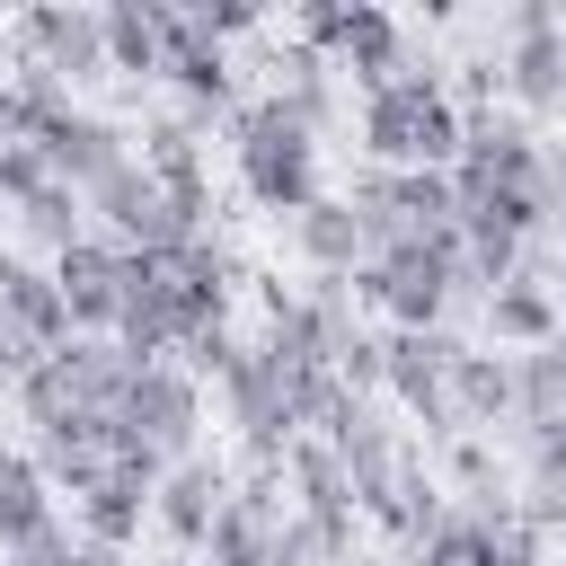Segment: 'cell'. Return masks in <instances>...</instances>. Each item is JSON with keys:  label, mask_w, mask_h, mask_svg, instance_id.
<instances>
[{"label": "cell", "mask_w": 566, "mask_h": 566, "mask_svg": "<svg viewBox=\"0 0 566 566\" xmlns=\"http://www.w3.org/2000/svg\"><path fill=\"white\" fill-rule=\"evenodd\" d=\"M230 168H239V195L274 221H292L301 203H318V133H301L274 97H239L230 106Z\"/></svg>", "instance_id": "6da1fadb"}, {"label": "cell", "mask_w": 566, "mask_h": 566, "mask_svg": "<svg viewBox=\"0 0 566 566\" xmlns=\"http://www.w3.org/2000/svg\"><path fill=\"white\" fill-rule=\"evenodd\" d=\"M460 150V106L442 88V71H398L380 88H363V159L371 168H451Z\"/></svg>", "instance_id": "7a4b0ae2"}, {"label": "cell", "mask_w": 566, "mask_h": 566, "mask_svg": "<svg viewBox=\"0 0 566 566\" xmlns=\"http://www.w3.org/2000/svg\"><path fill=\"white\" fill-rule=\"evenodd\" d=\"M345 301L380 310L389 327H442L460 310V239H389L345 274Z\"/></svg>", "instance_id": "3957f363"}, {"label": "cell", "mask_w": 566, "mask_h": 566, "mask_svg": "<svg viewBox=\"0 0 566 566\" xmlns=\"http://www.w3.org/2000/svg\"><path fill=\"white\" fill-rule=\"evenodd\" d=\"M195 433H203V389L177 363H133L124 389H115V407H106V442L168 469V460L195 451Z\"/></svg>", "instance_id": "277c9868"}, {"label": "cell", "mask_w": 566, "mask_h": 566, "mask_svg": "<svg viewBox=\"0 0 566 566\" xmlns=\"http://www.w3.org/2000/svg\"><path fill=\"white\" fill-rule=\"evenodd\" d=\"M292 27H301L292 44H310L327 71H354V88H380V80L416 71V53H407V27H398L389 9H371V0H310Z\"/></svg>", "instance_id": "5b68a950"}, {"label": "cell", "mask_w": 566, "mask_h": 566, "mask_svg": "<svg viewBox=\"0 0 566 566\" xmlns=\"http://www.w3.org/2000/svg\"><path fill=\"white\" fill-rule=\"evenodd\" d=\"M345 203H354V221H363L371 248L460 230V212H451V177H442V168H363V177L345 186Z\"/></svg>", "instance_id": "8992f818"}, {"label": "cell", "mask_w": 566, "mask_h": 566, "mask_svg": "<svg viewBox=\"0 0 566 566\" xmlns=\"http://www.w3.org/2000/svg\"><path fill=\"white\" fill-rule=\"evenodd\" d=\"M80 212H88V230L115 239L124 256H168V248L186 239L177 212H168V195H159V177H150L142 159H115L97 186H80Z\"/></svg>", "instance_id": "52a82bcc"}, {"label": "cell", "mask_w": 566, "mask_h": 566, "mask_svg": "<svg viewBox=\"0 0 566 566\" xmlns=\"http://www.w3.org/2000/svg\"><path fill=\"white\" fill-rule=\"evenodd\" d=\"M495 80H504V106L522 124H548L566 106V27L548 0H513V53L495 62Z\"/></svg>", "instance_id": "ba28073f"}, {"label": "cell", "mask_w": 566, "mask_h": 566, "mask_svg": "<svg viewBox=\"0 0 566 566\" xmlns=\"http://www.w3.org/2000/svg\"><path fill=\"white\" fill-rule=\"evenodd\" d=\"M9 44H18V71L53 80V88H88V80H106L97 9H80V0H44V9H27V18L9 27Z\"/></svg>", "instance_id": "9c48e42d"}, {"label": "cell", "mask_w": 566, "mask_h": 566, "mask_svg": "<svg viewBox=\"0 0 566 566\" xmlns=\"http://www.w3.org/2000/svg\"><path fill=\"white\" fill-rule=\"evenodd\" d=\"M159 265V292H168V318H177V345L195 336V327H230V292H239V256L221 248V230H195V239H177L168 256H150Z\"/></svg>", "instance_id": "30bf717a"}, {"label": "cell", "mask_w": 566, "mask_h": 566, "mask_svg": "<svg viewBox=\"0 0 566 566\" xmlns=\"http://www.w3.org/2000/svg\"><path fill=\"white\" fill-rule=\"evenodd\" d=\"M451 354H460L451 327H389V336H380V389H389L433 442H451V398H442Z\"/></svg>", "instance_id": "8fae6325"}, {"label": "cell", "mask_w": 566, "mask_h": 566, "mask_svg": "<svg viewBox=\"0 0 566 566\" xmlns=\"http://www.w3.org/2000/svg\"><path fill=\"white\" fill-rule=\"evenodd\" d=\"M159 80L177 88V115L186 124H212V115H230L239 106V80H230V53L186 18V9H168V35H159Z\"/></svg>", "instance_id": "7c38bea8"}, {"label": "cell", "mask_w": 566, "mask_h": 566, "mask_svg": "<svg viewBox=\"0 0 566 566\" xmlns=\"http://www.w3.org/2000/svg\"><path fill=\"white\" fill-rule=\"evenodd\" d=\"M150 486H159V460H142V451H115V442H106L97 486H88V495H71V531H80V539H106V548H133V539H142V522H150Z\"/></svg>", "instance_id": "4fadbf2b"}, {"label": "cell", "mask_w": 566, "mask_h": 566, "mask_svg": "<svg viewBox=\"0 0 566 566\" xmlns=\"http://www.w3.org/2000/svg\"><path fill=\"white\" fill-rule=\"evenodd\" d=\"M221 495H230V469H221L212 451H186V460H168L159 486H150V531H159L177 557H203V531H212Z\"/></svg>", "instance_id": "5bb4252c"}, {"label": "cell", "mask_w": 566, "mask_h": 566, "mask_svg": "<svg viewBox=\"0 0 566 566\" xmlns=\"http://www.w3.org/2000/svg\"><path fill=\"white\" fill-rule=\"evenodd\" d=\"M44 274H53V292H62V310H71V336H106L115 292H124V248L97 239V230H80L62 256H44Z\"/></svg>", "instance_id": "9a60e30c"}, {"label": "cell", "mask_w": 566, "mask_h": 566, "mask_svg": "<svg viewBox=\"0 0 566 566\" xmlns=\"http://www.w3.org/2000/svg\"><path fill=\"white\" fill-rule=\"evenodd\" d=\"M35 159H44V177H53V186H71V195H80V186H97L115 159H133V133H124L115 115L71 106V115H62V124L35 142Z\"/></svg>", "instance_id": "2e32d148"}, {"label": "cell", "mask_w": 566, "mask_h": 566, "mask_svg": "<svg viewBox=\"0 0 566 566\" xmlns=\"http://www.w3.org/2000/svg\"><path fill=\"white\" fill-rule=\"evenodd\" d=\"M327 451H336V469H345L354 513L371 522V513H380V495H389V478H398V460H407V433H398L380 407H363V416H354V424H345Z\"/></svg>", "instance_id": "e0dca14e"}, {"label": "cell", "mask_w": 566, "mask_h": 566, "mask_svg": "<svg viewBox=\"0 0 566 566\" xmlns=\"http://www.w3.org/2000/svg\"><path fill=\"white\" fill-rule=\"evenodd\" d=\"M442 398H451V433H478V442H486V433L513 416V371H504V354H486V345H469V336H460Z\"/></svg>", "instance_id": "ac0fdd59"}, {"label": "cell", "mask_w": 566, "mask_h": 566, "mask_svg": "<svg viewBox=\"0 0 566 566\" xmlns=\"http://www.w3.org/2000/svg\"><path fill=\"white\" fill-rule=\"evenodd\" d=\"M283 230H292L301 265H310V274H327V283H345V274L371 256V239H363V221H354V203H345V195H318V203H301Z\"/></svg>", "instance_id": "d6986e66"}, {"label": "cell", "mask_w": 566, "mask_h": 566, "mask_svg": "<svg viewBox=\"0 0 566 566\" xmlns=\"http://www.w3.org/2000/svg\"><path fill=\"white\" fill-rule=\"evenodd\" d=\"M0 310L44 345V354H62L71 345V310H62V292H53V274L27 256V248H0Z\"/></svg>", "instance_id": "ffe728a7"}, {"label": "cell", "mask_w": 566, "mask_h": 566, "mask_svg": "<svg viewBox=\"0 0 566 566\" xmlns=\"http://www.w3.org/2000/svg\"><path fill=\"white\" fill-rule=\"evenodd\" d=\"M159 35H168V0H106L97 9L106 71H124V80H159Z\"/></svg>", "instance_id": "44dd1931"}, {"label": "cell", "mask_w": 566, "mask_h": 566, "mask_svg": "<svg viewBox=\"0 0 566 566\" xmlns=\"http://www.w3.org/2000/svg\"><path fill=\"white\" fill-rule=\"evenodd\" d=\"M513 371V416L522 433H557L566 424V345H531V354H504Z\"/></svg>", "instance_id": "7402d4cb"}, {"label": "cell", "mask_w": 566, "mask_h": 566, "mask_svg": "<svg viewBox=\"0 0 566 566\" xmlns=\"http://www.w3.org/2000/svg\"><path fill=\"white\" fill-rule=\"evenodd\" d=\"M513 513V504H504ZM504 513H469V504H442L416 539H407V566H495V522Z\"/></svg>", "instance_id": "603a6c76"}, {"label": "cell", "mask_w": 566, "mask_h": 566, "mask_svg": "<svg viewBox=\"0 0 566 566\" xmlns=\"http://www.w3.org/2000/svg\"><path fill=\"white\" fill-rule=\"evenodd\" d=\"M478 327H486V354H495V345H513V354H531V345H557V292L495 283V292L478 301Z\"/></svg>", "instance_id": "cb8c5ba5"}, {"label": "cell", "mask_w": 566, "mask_h": 566, "mask_svg": "<svg viewBox=\"0 0 566 566\" xmlns=\"http://www.w3.org/2000/svg\"><path fill=\"white\" fill-rule=\"evenodd\" d=\"M27 469L44 478V495H88V486H97V469H106V424L35 433V442H27Z\"/></svg>", "instance_id": "d4e9b609"}, {"label": "cell", "mask_w": 566, "mask_h": 566, "mask_svg": "<svg viewBox=\"0 0 566 566\" xmlns=\"http://www.w3.org/2000/svg\"><path fill=\"white\" fill-rule=\"evenodd\" d=\"M301 133H327L336 124V71L310 53V44H283V62H274V88H265Z\"/></svg>", "instance_id": "484cf974"}, {"label": "cell", "mask_w": 566, "mask_h": 566, "mask_svg": "<svg viewBox=\"0 0 566 566\" xmlns=\"http://www.w3.org/2000/svg\"><path fill=\"white\" fill-rule=\"evenodd\" d=\"M44 363L62 371V389H71V407H80V416H97V424H106V407H115V389H124V371H133V363H124V354H115L106 336H71V345H62V354H44Z\"/></svg>", "instance_id": "4316f807"}, {"label": "cell", "mask_w": 566, "mask_h": 566, "mask_svg": "<svg viewBox=\"0 0 566 566\" xmlns=\"http://www.w3.org/2000/svg\"><path fill=\"white\" fill-rule=\"evenodd\" d=\"M9 221H18V248H27L35 265H44V256H62V248L88 230L80 195H71V186H53V177H44L35 195H18V203H9Z\"/></svg>", "instance_id": "83f0119b"}, {"label": "cell", "mask_w": 566, "mask_h": 566, "mask_svg": "<svg viewBox=\"0 0 566 566\" xmlns=\"http://www.w3.org/2000/svg\"><path fill=\"white\" fill-rule=\"evenodd\" d=\"M433 513H442V478H433V460L407 442V460H398V478H389V495H380V513H371V522H380V531L407 548V539H416Z\"/></svg>", "instance_id": "f1b7e54d"}, {"label": "cell", "mask_w": 566, "mask_h": 566, "mask_svg": "<svg viewBox=\"0 0 566 566\" xmlns=\"http://www.w3.org/2000/svg\"><path fill=\"white\" fill-rule=\"evenodd\" d=\"M53 522V495H44V478L27 469V451L18 442H0V557L18 548V539H35Z\"/></svg>", "instance_id": "f546056e"}, {"label": "cell", "mask_w": 566, "mask_h": 566, "mask_svg": "<svg viewBox=\"0 0 566 566\" xmlns=\"http://www.w3.org/2000/svg\"><path fill=\"white\" fill-rule=\"evenodd\" d=\"M186 18H195V27H203V35L221 44V53H230L239 35H256V27H265V9H256V0H195Z\"/></svg>", "instance_id": "4dcf8cb0"}, {"label": "cell", "mask_w": 566, "mask_h": 566, "mask_svg": "<svg viewBox=\"0 0 566 566\" xmlns=\"http://www.w3.org/2000/svg\"><path fill=\"white\" fill-rule=\"evenodd\" d=\"M71 548H80V531H71V522L53 513V522H44L35 539H18V548H9L0 566H71Z\"/></svg>", "instance_id": "1f68e13d"}, {"label": "cell", "mask_w": 566, "mask_h": 566, "mask_svg": "<svg viewBox=\"0 0 566 566\" xmlns=\"http://www.w3.org/2000/svg\"><path fill=\"white\" fill-rule=\"evenodd\" d=\"M35 363H44V345H35V336H27V327H18L9 310H0V389H18V380H27Z\"/></svg>", "instance_id": "d6a6232c"}, {"label": "cell", "mask_w": 566, "mask_h": 566, "mask_svg": "<svg viewBox=\"0 0 566 566\" xmlns=\"http://www.w3.org/2000/svg\"><path fill=\"white\" fill-rule=\"evenodd\" d=\"M35 186H44V159H35V150H18V142H0V195L18 203V195H35Z\"/></svg>", "instance_id": "836d02e7"}, {"label": "cell", "mask_w": 566, "mask_h": 566, "mask_svg": "<svg viewBox=\"0 0 566 566\" xmlns=\"http://www.w3.org/2000/svg\"><path fill=\"white\" fill-rule=\"evenodd\" d=\"M71 566H133V548H106V539H80Z\"/></svg>", "instance_id": "e575fe53"}, {"label": "cell", "mask_w": 566, "mask_h": 566, "mask_svg": "<svg viewBox=\"0 0 566 566\" xmlns=\"http://www.w3.org/2000/svg\"><path fill=\"white\" fill-rule=\"evenodd\" d=\"M0 212H9V195H0Z\"/></svg>", "instance_id": "d590c367"}]
</instances>
